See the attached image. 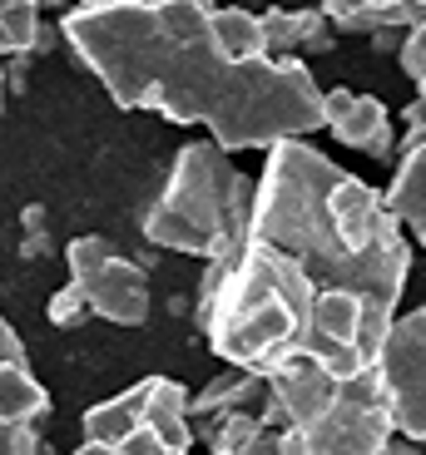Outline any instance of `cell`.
Listing matches in <instances>:
<instances>
[{
  "instance_id": "27",
  "label": "cell",
  "mask_w": 426,
  "mask_h": 455,
  "mask_svg": "<svg viewBox=\"0 0 426 455\" xmlns=\"http://www.w3.org/2000/svg\"><path fill=\"white\" fill-rule=\"evenodd\" d=\"M0 5H35L40 11V0H0Z\"/></svg>"
},
{
  "instance_id": "20",
  "label": "cell",
  "mask_w": 426,
  "mask_h": 455,
  "mask_svg": "<svg viewBox=\"0 0 426 455\" xmlns=\"http://www.w3.org/2000/svg\"><path fill=\"white\" fill-rule=\"evenodd\" d=\"M45 312H50V322H55V327H80V322L90 317V302H84L80 287L69 283V287H60V292L50 297V307H45Z\"/></svg>"
},
{
  "instance_id": "10",
  "label": "cell",
  "mask_w": 426,
  "mask_h": 455,
  "mask_svg": "<svg viewBox=\"0 0 426 455\" xmlns=\"http://www.w3.org/2000/svg\"><path fill=\"white\" fill-rule=\"evenodd\" d=\"M323 129L333 139H342L347 148L367 154V159H392V148H397L392 109L377 94H358L347 84L323 90Z\"/></svg>"
},
{
  "instance_id": "25",
  "label": "cell",
  "mask_w": 426,
  "mask_h": 455,
  "mask_svg": "<svg viewBox=\"0 0 426 455\" xmlns=\"http://www.w3.org/2000/svg\"><path fill=\"white\" fill-rule=\"evenodd\" d=\"M382 455H426V451H422V445H412V441H402V435H397V441L387 445Z\"/></svg>"
},
{
  "instance_id": "8",
  "label": "cell",
  "mask_w": 426,
  "mask_h": 455,
  "mask_svg": "<svg viewBox=\"0 0 426 455\" xmlns=\"http://www.w3.org/2000/svg\"><path fill=\"white\" fill-rule=\"evenodd\" d=\"M65 262H69V283L90 302V317H104L115 327H144V317H149V277L134 258H125L100 233H84L65 248Z\"/></svg>"
},
{
  "instance_id": "19",
  "label": "cell",
  "mask_w": 426,
  "mask_h": 455,
  "mask_svg": "<svg viewBox=\"0 0 426 455\" xmlns=\"http://www.w3.org/2000/svg\"><path fill=\"white\" fill-rule=\"evenodd\" d=\"M397 60H402L406 80L416 84V104H426V25H416V30L402 35V50H397Z\"/></svg>"
},
{
  "instance_id": "23",
  "label": "cell",
  "mask_w": 426,
  "mask_h": 455,
  "mask_svg": "<svg viewBox=\"0 0 426 455\" xmlns=\"http://www.w3.org/2000/svg\"><path fill=\"white\" fill-rule=\"evenodd\" d=\"M0 366H30L25 362V341L15 337V327L0 317Z\"/></svg>"
},
{
  "instance_id": "5",
  "label": "cell",
  "mask_w": 426,
  "mask_h": 455,
  "mask_svg": "<svg viewBox=\"0 0 426 455\" xmlns=\"http://www.w3.org/2000/svg\"><path fill=\"white\" fill-rule=\"evenodd\" d=\"M248 218H253V179L233 169L213 139H194L173 154L169 179L159 183L139 228L154 248L229 262L248 243Z\"/></svg>"
},
{
  "instance_id": "4",
  "label": "cell",
  "mask_w": 426,
  "mask_h": 455,
  "mask_svg": "<svg viewBox=\"0 0 426 455\" xmlns=\"http://www.w3.org/2000/svg\"><path fill=\"white\" fill-rule=\"evenodd\" d=\"M268 426H288L308 455H382L397 441L377 366L362 376H333L308 352L277 356L263 371Z\"/></svg>"
},
{
  "instance_id": "11",
  "label": "cell",
  "mask_w": 426,
  "mask_h": 455,
  "mask_svg": "<svg viewBox=\"0 0 426 455\" xmlns=\"http://www.w3.org/2000/svg\"><path fill=\"white\" fill-rule=\"evenodd\" d=\"M268 406V381L258 371H243V366H223L213 381H208L198 396H189V426L198 431H213L229 416H248V411Z\"/></svg>"
},
{
  "instance_id": "21",
  "label": "cell",
  "mask_w": 426,
  "mask_h": 455,
  "mask_svg": "<svg viewBox=\"0 0 426 455\" xmlns=\"http://www.w3.org/2000/svg\"><path fill=\"white\" fill-rule=\"evenodd\" d=\"M0 455H45L40 426H11V421H0Z\"/></svg>"
},
{
  "instance_id": "3",
  "label": "cell",
  "mask_w": 426,
  "mask_h": 455,
  "mask_svg": "<svg viewBox=\"0 0 426 455\" xmlns=\"http://www.w3.org/2000/svg\"><path fill=\"white\" fill-rule=\"evenodd\" d=\"M312 292L317 287L308 283L298 262L248 238L238 258L204 262L194 312L223 366H243V371L263 376L277 356L302 347Z\"/></svg>"
},
{
  "instance_id": "26",
  "label": "cell",
  "mask_w": 426,
  "mask_h": 455,
  "mask_svg": "<svg viewBox=\"0 0 426 455\" xmlns=\"http://www.w3.org/2000/svg\"><path fill=\"white\" fill-rule=\"evenodd\" d=\"M80 0H40V11H75Z\"/></svg>"
},
{
  "instance_id": "22",
  "label": "cell",
  "mask_w": 426,
  "mask_h": 455,
  "mask_svg": "<svg viewBox=\"0 0 426 455\" xmlns=\"http://www.w3.org/2000/svg\"><path fill=\"white\" fill-rule=\"evenodd\" d=\"M426 144V104H406L402 109V148Z\"/></svg>"
},
{
  "instance_id": "18",
  "label": "cell",
  "mask_w": 426,
  "mask_h": 455,
  "mask_svg": "<svg viewBox=\"0 0 426 455\" xmlns=\"http://www.w3.org/2000/svg\"><path fill=\"white\" fill-rule=\"evenodd\" d=\"M233 455H308V445H302L298 435L288 431V426H268V421H263Z\"/></svg>"
},
{
  "instance_id": "9",
  "label": "cell",
  "mask_w": 426,
  "mask_h": 455,
  "mask_svg": "<svg viewBox=\"0 0 426 455\" xmlns=\"http://www.w3.org/2000/svg\"><path fill=\"white\" fill-rule=\"evenodd\" d=\"M377 381L397 435L426 451V302L392 322L377 352Z\"/></svg>"
},
{
  "instance_id": "15",
  "label": "cell",
  "mask_w": 426,
  "mask_h": 455,
  "mask_svg": "<svg viewBox=\"0 0 426 455\" xmlns=\"http://www.w3.org/2000/svg\"><path fill=\"white\" fill-rule=\"evenodd\" d=\"M50 416V391L30 376V366H0V421L40 426Z\"/></svg>"
},
{
  "instance_id": "13",
  "label": "cell",
  "mask_w": 426,
  "mask_h": 455,
  "mask_svg": "<svg viewBox=\"0 0 426 455\" xmlns=\"http://www.w3.org/2000/svg\"><path fill=\"white\" fill-rule=\"evenodd\" d=\"M337 35H377V30H416L426 25V11L416 0H317Z\"/></svg>"
},
{
  "instance_id": "1",
  "label": "cell",
  "mask_w": 426,
  "mask_h": 455,
  "mask_svg": "<svg viewBox=\"0 0 426 455\" xmlns=\"http://www.w3.org/2000/svg\"><path fill=\"white\" fill-rule=\"evenodd\" d=\"M213 0H80L60 35L119 109L204 124L223 154L323 129V90L302 60H238L213 40Z\"/></svg>"
},
{
  "instance_id": "17",
  "label": "cell",
  "mask_w": 426,
  "mask_h": 455,
  "mask_svg": "<svg viewBox=\"0 0 426 455\" xmlns=\"http://www.w3.org/2000/svg\"><path fill=\"white\" fill-rule=\"evenodd\" d=\"M35 45H45L40 11L35 5H0V55H25Z\"/></svg>"
},
{
  "instance_id": "14",
  "label": "cell",
  "mask_w": 426,
  "mask_h": 455,
  "mask_svg": "<svg viewBox=\"0 0 426 455\" xmlns=\"http://www.w3.org/2000/svg\"><path fill=\"white\" fill-rule=\"evenodd\" d=\"M387 208L392 218L402 223L406 238H416L426 248V144L422 148H402L397 159V173H392V188H387Z\"/></svg>"
},
{
  "instance_id": "2",
  "label": "cell",
  "mask_w": 426,
  "mask_h": 455,
  "mask_svg": "<svg viewBox=\"0 0 426 455\" xmlns=\"http://www.w3.org/2000/svg\"><path fill=\"white\" fill-rule=\"evenodd\" d=\"M248 238L293 258L312 287L367 292L387 307L402 302L412 273V238L387 198L358 173L337 169L308 139H277L263 154Z\"/></svg>"
},
{
  "instance_id": "28",
  "label": "cell",
  "mask_w": 426,
  "mask_h": 455,
  "mask_svg": "<svg viewBox=\"0 0 426 455\" xmlns=\"http://www.w3.org/2000/svg\"><path fill=\"white\" fill-rule=\"evenodd\" d=\"M0 109H5V69H0Z\"/></svg>"
},
{
  "instance_id": "24",
  "label": "cell",
  "mask_w": 426,
  "mask_h": 455,
  "mask_svg": "<svg viewBox=\"0 0 426 455\" xmlns=\"http://www.w3.org/2000/svg\"><path fill=\"white\" fill-rule=\"evenodd\" d=\"M69 455H129L125 445H94V441H84L80 451H69Z\"/></svg>"
},
{
  "instance_id": "7",
  "label": "cell",
  "mask_w": 426,
  "mask_h": 455,
  "mask_svg": "<svg viewBox=\"0 0 426 455\" xmlns=\"http://www.w3.org/2000/svg\"><path fill=\"white\" fill-rule=\"evenodd\" d=\"M397 322V307L377 302L367 292H342V287H317L308 312L302 347L312 362H323L333 376H362L377 366V352Z\"/></svg>"
},
{
  "instance_id": "16",
  "label": "cell",
  "mask_w": 426,
  "mask_h": 455,
  "mask_svg": "<svg viewBox=\"0 0 426 455\" xmlns=\"http://www.w3.org/2000/svg\"><path fill=\"white\" fill-rule=\"evenodd\" d=\"M213 40L223 45V55L248 65V60H268L263 55V25H258L253 11H243V5H223L213 11Z\"/></svg>"
},
{
  "instance_id": "12",
  "label": "cell",
  "mask_w": 426,
  "mask_h": 455,
  "mask_svg": "<svg viewBox=\"0 0 426 455\" xmlns=\"http://www.w3.org/2000/svg\"><path fill=\"white\" fill-rule=\"evenodd\" d=\"M263 25V55L268 60H302V55H327L337 45V30L327 25L323 11H273L258 15Z\"/></svg>"
},
{
  "instance_id": "6",
  "label": "cell",
  "mask_w": 426,
  "mask_h": 455,
  "mask_svg": "<svg viewBox=\"0 0 426 455\" xmlns=\"http://www.w3.org/2000/svg\"><path fill=\"white\" fill-rule=\"evenodd\" d=\"M80 431L84 441L125 445L129 455H189V445H194L189 391L169 376H144L139 387L84 411Z\"/></svg>"
}]
</instances>
